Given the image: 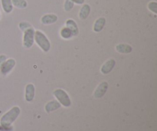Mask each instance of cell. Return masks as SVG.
<instances>
[{
	"label": "cell",
	"mask_w": 157,
	"mask_h": 131,
	"mask_svg": "<svg viewBox=\"0 0 157 131\" xmlns=\"http://www.w3.org/2000/svg\"><path fill=\"white\" fill-rule=\"evenodd\" d=\"M0 19H1V12H0Z\"/></svg>",
	"instance_id": "obj_24"
},
{
	"label": "cell",
	"mask_w": 157,
	"mask_h": 131,
	"mask_svg": "<svg viewBox=\"0 0 157 131\" xmlns=\"http://www.w3.org/2000/svg\"><path fill=\"white\" fill-rule=\"evenodd\" d=\"M60 35H61V38H64V39H70L73 37V34H72L71 31L66 26L61 29V32H60Z\"/></svg>",
	"instance_id": "obj_16"
},
{
	"label": "cell",
	"mask_w": 157,
	"mask_h": 131,
	"mask_svg": "<svg viewBox=\"0 0 157 131\" xmlns=\"http://www.w3.org/2000/svg\"><path fill=\"white\" fill-rule=\"evenodd\" d=\"M35 41L38 47L44 52H49L51 48V42L45 35L41 31L35 32Z\"/></svg>",
	"instance_id": "obj_2"
},
{
	"label": "cell",
	"mask_w": 157,
	"mask_h": 131,
	"mask_svg": "<svg viewBox=\"0 0 157 131\" xmlns=\"http://www.w3.org/2000/svg\"><path fill=\"white\" fill-rule=\"evenodd\" d=\"M7 60V57L5 55H0V67L2 65L3 63Z\"/></svg>",
	"instance_id": "obj_21"
},
{
	"label": "cell",
	"mask_w": 157,
	"mask_h": 131,
	"mask_svg": "<svg viewBox=\"0 0 157 131\" xmlns=\"http://www.w3.org/2000/svg\"><path fill=\"white\" fill-rule=\"evenodd\" d=\"M12 127H3V126L0 125V131H11L12 130Z\"/></svg>",
	"instance_id": "obj_22"
},
{
	"label": "cell",
	"mask_w": 157,
	"mask_h": 131,
	"mask_svg": "<svg viewBox=\"0 0 157 131\" xmlns=\"http://www.w3.org/2000/svg\"><path fill=\"white\" fill-rule=\"evenodd\" d=\"M15 64H16V61L15 59H13V58L7 59L0 67V74L2 75H7L8 74L12 71Z\"/></svg>",
	"instance_id": "obj_5"
},
{
	"label": "cell",
	"mask_w": 157,
	"mask_h": 131,
	"mask_svg": "<svg viewBox=\"0 0 157 131\" xmlns=\"http://www.w3.org/2000/svg\"><path fill=\"white\" fill-rule=\"evenodd\" d=\"M18 27H19V29H21L22 32H24V31H25L26 29H28L29 28L32 27V25H31L29 23L26 22V21H21V22H20L19 25H18Z\"/></svg>",
	"instance_id": "obj_20"
},
{
	"label": "cell",
	"mask_w": 157,
	"mask_h": 131,
	"mask_svg": "<svg viewBox=\"0 0 157 131\" xmlns=\"http://www.w3.org/2000/svg\"><path fill=\"white\" fill-rule=\"evenodd\" d=\"M90 12V6L88 4H84L81 8L79 12V18L81 20L87 19Z\"/></svg>",
	"instance_id": "obj_12"
},
{
	"label": "cell",
	"mask_w": 157,
	"mask_h": 131,
	"mask_svg": "<svg viewBox=\"0 0 157 131\" xmlns=\"http://www.w3.org/2000/svg\"><path fill=\"white\" fill-rule=\"evenodd\" d=\"M115 64H116V61H115L114 59L111 58V59L107 60V61L103 64L102 67H101V73L104 75L109 74L112 70H113V67H115Z\"/></svg>",
	"instance_id": "obj_7"
},
{
	"label": "cell",
	"mask_w": 157,
	"mask_h": 131,
	"mask_svg": "<svg viewBox=\"0 0 157 131\" xmlns=\"http://www.w3.org/2000/svg\"><path fill=\"white\" fill-rule=\"evenodd\" d=\"M149 10L153 12L154 14L157 13V2H150L148 4Z\"/></svg>",
	"instance_id": "obj_19"
},
{
	"label": "cell",
	"mask_w": 157,
	"mask_h": 131,
	"mask_svg": "<svg viewBox=\"0 0 157 131\" xmlns=\"http://www.w3.org/2000/svg\"><path fill=\"white\" fill-rule=\"evenodd\" d=\"M106 24V18L104 17H101L95 21L94 24L93 30L95 32H101L104 29Z\"/></svg>",
	"instance_id": "obj_11"
},
{
	"label": "cell",
	"mask_w": 157,
	"mask_h": 131,
	"mask_svg": "<svg viewBox=\"0 0 157 131\" xmlns=\"http://www.w3.org/2000/svg\"><path fill=\"white\" fill-rule=\"evenodd\" d=\"M13 6L18 9H25L28 6V2L26 0H12Z\"/></svg>",
	"instance_id": "obj_17"
},
{
	"label": "cell",
	"mask_w": 157,
	"mask_h": 131,
	"mask_svg": "<svg viewBox=\"0 0 157 131\" xmlns=\"http://www.w3.org/2000/svg\"><path fill=\"white\" fill-rule=\"evenodd\" d=\"M53 94L61 105L65 107H68L71 105V101L65 91L62 89H56Z\"/></svg>",
	"instance_id": "obj_3"
},
{
	"label": "cell",
	"mask_w": 157,
	"mask_h": 131,
	"mask_svg": "<svg viewBox=\"0 0 157 131\" xmlns=\"http://www.w3.org/2000/svg\"><path fill=\"white\" fill-rule=\"evenodd\" d=\"M60 107H61V104H60L58 101H52L46 104L44 108H45L46 112H48V113H50V112L54 111V110H58V109H59Z\"/></svg>",
	"instance_id": "obj_14"
},
{
	"label": "cell",
	"mask_w": 157,
	"mask_h": 131,
	"mask_svg": "<svg viewBox=\"0 0 157 131\" xmlns=\"http://www.w3.org/2000/svg\"><path fill=\"white\" fill-rule=\"evenodd\" d=\"M108 89V83L107 81H103L99 84L94 91L95 98H101L104 96Z\"/></svg>",
	"instance_id": "obj_6"
},
{
	"label": "cell",
	"mask_w": 157,
	"mask_h": 131,
	"mask_svg": "<svg viewBox=\"0 0 157 131\" xmlns=\"http://www.w3.org/2000/svg\"><path fill=\"white\" fill-rule=\"evenodd\" d=\"M58 16L55 14H46L41 18V21L44 25L54 24L58 21Z\"/></svg>",
	"instance_id": "obj_8"
},
{
	"label": "cell",
	"mask_w": 157,
	"mask_h": 131,
	"mask_svg": "<svg viewBox=\"0 0 157 131\" xmlns=\"http://www.w3.org/2000/svg\"><path fill=\"white\" fill-rule=\"evenodd\" d=\"M66 27L68 28L71 31L73 36H77L79 33V29H78V25H77L76 21L74 19H67L65 22Z\"/></svg>",
	"instance_id": "obj_10"
},
{
	"label": "cell",
	"mask_w": 157,
	"mask_h": 131,
	"mask_svg": "<svg viewBox=\"0 0 157 131\" xmlns=\"http://www.w3.org/2000/svg\"><path fill=\"white\" fill-rule=\"evenodd\" d=\"M116 51L121 54H130L133 51V48L128 44H119L116 46Z\"/></svg>",
	"instance_id": "obj_13"
},
{
	"label": "cell",
	"mask_w": 157,
	"mask_h": 131,
	"mask_svg": "<svg viewBox=\"0 0 157 131\" xmlns=\"http://www.w3.org/2000/svg\"><path fill=\"white\" fill-rule=\"evenodd\" d=\"M20 108L17 106L12 107L10 110L5 114L0 119V125L3 127H9L12 124V123L17 119L20 114Z\"/></svg>",
	"instance_id": "obj_1"
},
{
	"label": "cell",
	"mask_w": 157,
	"mask_h": 131,
	"mask_svg": "<svg viewBox=\"0 0 157 131\" xmlns=\"http://www.w3.org/2000/svg\"><path fill=\"white\" fill-rule=\"evenodd\" d=\"M35 29L32 27L29 28L24 31L23 35V46L25 48H30L32 47L35 41Z\"/></svg>",
	"instance_id": "obj_4"
},
{
	"label": "cell",
	"mask_w": 157,
	"mask_h": 131,
	"mask_svg": "<svg viewBox=\"0 0 157 131\" xmlns=\"http://www.w3.org/2000/svg\"><path fill=\"white\" fill-rule=\"evenodd\" d=\"M74 5H75V3H74L71 0H65L64 5V10H65L66 12H70V11H71V9L74 8Z\"/></svg>",
	"instance_id": "obj_18"
},
{
	"label": "cell",
	"mask_w": 157,
	"mask_h": 131,
	"mask_svg": "<svg viewBox=\"0 0 157 131\" xmlns=\"http://www.w3.org/2000/svg\"><path fill=\"white\" fill-rule=\"evenodd\" d=\"M35 86L32 84H29L25 87V100L28 102H31L35 98Z\"/></svg>",
	"instance_id": "obj_9"
},
{
	"label": "cell",
	"mask_w": 157,
	"mask_h": 131,
	"mask_svg": "<svg viewBox=\"0 0 157 131\" xmlns=\"http://www.w3.org/2000/svg\"><path fill=\"white\" fill-rule=\"evenodd\" d=\"M74 3L78 5H83L84 3V1L85 0H71Z\"/></svg>",
	"instance_id": "obj_23"
},
{
	"label": "cell",
	"mask_w": 157,
	"mask_h": 131,
	"mask_svg": "<svg viewBox=\"0 0 157 131\" xmlns=\"http://www.w3.org/2000/svg\"><path fill=\"white\" fill-rule=\"evenodd\" d=\"M2 8L6 13L9 14L13 10V5L12 0H1Z\"/></svg>",
	"instance_id": "obj_15"
}]
</instances>
